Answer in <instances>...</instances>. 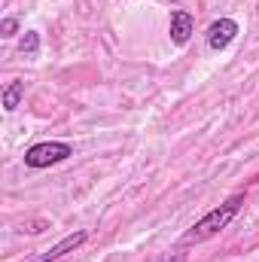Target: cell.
Returning <instances> with one entry per match:
<instances>
[{
  "instance_id": "1",
  "label": "cell",
  "mask_w": 259,
  "mask_h": 262,
  "mask_svg": "<svg viewBox=\"0 0 259 262\" xmlns=\"http://www.w3.org/2000/svg\"><path fill=\"white\" fill-rule=\"evenodd\" d=\"M241 207H244V195H241V192H238V195H229L223 204H217L213 210H207L195 226H189V232L183 235V244H204V241L217 238V235L241 213Z\"/></svg>"
},
{
  "instance_id": "2",
  "label": "cell",
  "mask_w": 259,
  "mask_h": 262,
  "mask_svg": "<svg viewBox=\"0 0 259 262\" xmlns=\"http://www.w3.org/2000/svg\"><path fill=\"white\" fill-rule=\"evenodd\" d=\"M73 156V146L64 140H43V143H34L28 152H25V165L34 168V171H43V168H52L58 162H64Z\"/></svg>"
},
{
  "instance_id": "3",
  "label": "cell",
  "mask_w": 259,
  "mask_h": 262,
  "mask_svg": "<svg viewBox=\"0 0 259 262\" xmlns=\"http://www.w3.org/2000/svg\"><path fill=\"white\" fill-rule=\"evenodd\" d=\"M235 37H238V21H235V18H217V21L207 28V34H204L207 49H213V52H223Z\"/></svg>"
},
{
  "instance_id": "4",
  "label": "cell",
  "mask_w": 259,
  "mask_h": 262,
  "mask_svg": "<svg viewBox=\"0 0 259 262\" xmlns=\"http://www.w3.org/2000/svg\"><path fill=\"white\" fill-rule=\"evenodd\" d=\"M168 34H171V43H174V46H186V43L192 40V34H195L192 12L174 9V12H171V28H168Z\"/></svg>"
},
{
  "instance_id": "5",
  "label": "cell",
  "mask_w": 259,
  "mask_h": 262,
  "mask_svg": "<svg viewBox=\"0 0 259 262\" xmlns=\"http://www.w3.org/2000/svg\"><path fill=\"white\" fill-rule=\"evenodd\" d=\"M85 241H89V232H82V229H79V232H73V235H67V238H61V241H58L55 247H49V250H46V253L40 256V262H58L61 256H67V253H73L76 247H82Z\"/></svg>"
},
{
  "instance_id": "6",
  "label": "cell",
  "mask_w": 259,
  "mask_h": 262,
  "mask_svg": "<svg viewBox=\"0 0 259 262\" xmlns=\"http://www.w3.org/2000/svg\"><path fill=\"white\" fill-rule=\"evenodd\" d=\"M21 98H25V82H18V79H12L6 89H3V110L6 113H12V110H18V104H21Z\"/></svg>"
},
{
  "instance_id": "7",
  "label": "cell",
  "mask_w": 259,
  "mask_h": 262,
  "mask_svg": "<svg viewBox=\"0 0 259 262\" xmlns=\"http://www.w3.org/2000/svg\"><path fill=\"white\" fill-rule=\"evenodd\" d=\"M21 52H25V55H37V52H40V34H37V31H28V34L21 37Z\"/></svg>"
},
{
  "instance_id": "8",
  "label": "cell",
  "mask_w": 259,
  "mask_h": 262,
  "mask_svg": "<svg viewBox=\"0 0 259 262\" xmlns=\"http://www.w3.org/2000/svg\"><path fill=\"white\" fill-rule=\"evenodd\" d=\"M0 31H3V37H12L15 31H18V18H3V25H0Z\"/></svg>"
},
{
  "instance_id": "9",
  "label": "cell",
  "mask_w": 259,
  "mask_h": 262,
  "mask_svg": "<svg viewBox=\"0 0 259 262\" xmlns=\"http://www.w3.org/2000/svg\"><path fill=\"white\" fill-rule=\"evenodd\" d=\"M162 262H189V256H186L183 250H174V253H168Z\"/></svg>"
},
{
  "instance_id": "10",
  "label": "cell",
  "mask_w": 259,
  "mask_h": 262,
  "mask_svg": "<svg viewBox=\"0 0 259 262\" xmlns=\"http://www.w3.org/2000/svg\"><path fill=\"white\" fill-rule=\"evenodd\" d=\"M165 3H180V0H165Z\"/></svg>"
}]
</instances>
